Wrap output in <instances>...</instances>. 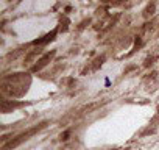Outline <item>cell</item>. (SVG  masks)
Instances as JSON below:
<instances>
[{
    "instance_id": "1",
    "label": "cell",
    "mask_w": 159,
    "mask_h": 150,
    "mask_svg": "<svg viewBox=\"0 0 159 150\" xmlns=\"http://www.w3.org/2000/svg\"><path fill=\"white\" fill-rule=\"evenodd\" d=\"M52 56H53V52H50V53H47V55H44L41 59H39V63L33 67V70H39V69H42L44 66H47V63L52 59Z\"/></svg>"
},
{
    "instance_id": "2",
    "label": "cell",
    "mask_w": 159,
    "mask_h": 150,
    "mask_svg": "<svg viewBox=\"0 0 159 150\" xmlns=\"http://www.w3.org/2000/svg\"><path fill=\"white\" fill-rule=\"evenodd\" d=\"M56 36V30H53L52 33H48V35H45L42 39H36L34 41V44H45V42H48V41H52L53 38Z\"/></svg>"
}]
</instances>
